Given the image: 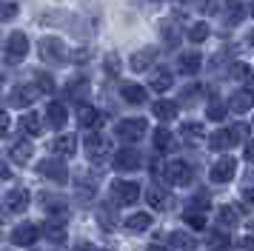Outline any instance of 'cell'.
I'll list each match as a JSON object with an SVG mask.
<instances>
[{"label": "cell", "mask_w": 254, "mask_h": 251, "mask_svg": "<svg viewBox=\"0 0 254 251\" xmlns=\"http://www.w3.org/2000/svg\"><path fill=\"white\" fill-rule=\"evenodd\" d=\"M177 246V249H183V251H194V240L189 237V234H183V231H172V237H169Z\"/></svg>", "instance_id": "obj_35"}, {"label": "cell", "mask_w": 254, "mask_h": 251, "mask_svg": "<svg viewBox=\"0 0 254 251\" xmlns=\"http://www.w3.org/2000/svg\"><path fill=\"white\" fill-rule=\"evenodd\" d=\"M26 205H29V191L26 188H14V191H9V197H6V208L9 211H26Z\"/></svg>", "instance_id": "obj_24"}, {"label": "cell", "mask_w": 254, "mask_h": 251, "mask_svg": "<svg viewBox=\"0 0 254 251\" xmlns=\"http://www.w3.org/2000/svg\"><path fill=\"white\" fill-rule=\"evenodd\" d=\"M66 94H69V100H83V97L89 94V80H86V77L69 80V86H66Z\"/></svg>", "instance_id": "obj_29"}, {"label": "cell", "mask_w": 254, "mask_h": 251, "mask_svg": "<svg viewBox=\"0 0 254 251\" xmlns=\"http://www.w3.org/2000/svg\"><path fill=\"white\" fill-rule=\"evenodd\" d=\"M151 223H154V217H151V214L137 211V214H131L126 220V228H128V231H146V228H151Z\"/></svg>", "instance_id": "obj_28"}, {"label": "cell", "mask_w": 254, "mask_h": 251, "mask_svg": "<svg viewBox=\"0 0 254 251\" xmlns=\"http://www.w3.org/2000/svg\"><path fill=\"white\" fill-rule=\"evenodd\" d=\"M191 9H197V11H203V14H211V11L217 9V0H186Z\"/></svg>", "instance_id": "obj_38"}, {"label": "cell", "mask_w": 254, "mask_h": 251, "mask_svg": "<svg viewBox=\"0 0 254 251\" xmlns=\"http://www.w3.org/2000/svg\"><path fill=\"white\" fill-rule=\"evenodd\" d=\"M149 86L154 91H169L174 86V77H172V71H169V68H154V71H151V80H149Z\"/></svg>", "instance_id": "obj_17"}, {"label": "cell", "mask_w": 254, "mask_h": 251, "mask_svg": "<svg viewBox=\"0 0 254 251\" xmlns=\"http://www.w3.org/2000/svg\"><path fill=\"white\" fill-rule=\"evenodd\" d=\"M106 71L109 74H117L120 71V57L117 55H106Z\"/></svg>", "instance_id": "obj_41"}, {"label": "cell", "mask_w": 254, "mask_h": 251, "mask_svg": "<svg viewBox=\"0 0 254 251\" xmlns=\"http://www.w3.org/2000/svg\"><path fill=\"white\" fill-rule=\"evenodd\" d=\"M254 109V94L249 89H240V91H234L229 97V112L234 114H246V112H252Z\"/></svg>", "instance_id": "obj_10"}, {"label": "cell", "mask_w": 254, "mask_h": 251, "mask_svg": "<svg viewBox=\"0 0 254 251\" xmlns=\"http://www.w3.org/2000/svg\"><path fill=\"white\" fill-rule=\"evenodd\" d=\"M37 94H40V89H37V86H14V91H12V106H17V109L32 106V103L37 100Z\"/></svg>", "instance_id": "obj_13"}, {"label": "cell", "mask_w": 254, "mask_h": 251, "mask_svg": "<svg viewBox=\"0 0 254 251\" xmlns=\"http://www.w3.org/2000/svg\"><path fill=\"white\" fill-rule=\"evenodd\" d=\"M180 137H183L186 143L197 146V143H203V140H206V128H203V123H183Z\"/></svg>", "instance_id": "obj_21"}, {"label": "cell", "mask_w": 254, "mask_h": 251, "mask_svg": "<svg viewBox=\"0 0 254 251\" xmlns=\"http://www.w3.org/2000/svg\"><path fill=\"white\" fill-rule=\"evenodd\" d=\"M143 166V157H140L137 148H120L115 154V169L117 171H134Z\"/></svg>", "instance_id": "obj_8"}, {"label": "cell", "mask_w": 254, "mask_h": 251, "mask_svg": "<svg viewBox=\"0 0 254 251\" xmlns=\"http://www.w3.org/2000/svg\"><path fill=\"white\" fill-rule=\"evenodd\" d=\"M234 171H237V160L234 157H220L214 166H211V180L214 183H229L231 177H234Z\"/></svg>", "instance_id": "obj_9"}, {"label": "cell", "mask_w": 254, "mask_h": 251, "mask_svg": "<svg viewBox=\"0 0 254 251\" xmlns=\"http://www.w3.org/2000/svg\"><path fill=\"white\" fill-rule=\"evenodd\" d=\"M223 6H226V23L229 26H237L243 20V3L240 0H226Z\"/></svg>", "instance_id": "obj_32"}, {"label": "cell", "mask_w": 254, "mask_h": 251, "mask_svg": "<svg viewBox=\"0 0 254 251\" xmlns=\"http://www.w3.org/2000/svg\"><path fill=\"white\" fill-rule=\"evenodd\" d=\"M26 52H29V37H26V32H12L6 37V57H9L12 63L23 60Z\"/></svg>", "instance_id": "obj_7"}, {"label": "cell", "mask_w": 254, "mask_h": 251, "mask_svg": "<svg viewBox=\"0 0 254 251\" xmlns=\"http://www.w3.org/2000/svg\"><path fill=\"white\" fill-rule=\"evenodd\" d=\"M154 60H157V49L146 46V49H140V52L131 55V68H134V71H146Z\"/></svg>", "instance_id": "obj_16"}, {"label": "cell", "mask_w": 254, "mask_h": 251, "mask_svg": "<svg viewBox=\"0 0 254 251\" xmlns=\"http://www.w3.org/2000/svg\"><path fill=\"white\" fill-rule=\"evenodd\" d=\"M40 57H43L46 63H52V66H63L66 57H69L66 43H63L60 37H43V40H40Z\"/></svg>", "instance_id": "obj_2"}, {"label": "cell", "mask_w": 254, "mask_h": 251, "mask_svg": "<svg viewBox=\"0 0 254 251\" xmlns=\"http://www.w3.org/2000/svg\"><path fill=\"white\" fill-rule=\"evenodd\" d=\"M217 220L223 228H237L240 226V211H237V205H223L217 211Z\"/></svg>", "instance_id": "obj_26"}, {"label": "cell", "mask_w": 254, "mask_h": 251, "mask_svg": "<svg viewBox=\"0 0 254 251\" xmlns=\"http://www.w3.org/2000/svg\"><path fill=\"white\" fill-rule=\"evenodd\" d=\"M226 112H229V106H226V103H220V100H211V103H208V109H206L208 120H214V123H220V120L226 117Z\"/></svg>", "instance_id": "obj_34"}, {"label": "cell", "mask_w": 254, "mask_h": 251, "mask_svg": "<svg viewBox=\"0 0 254 251\" xmlns=\"http://www.w3.org/2000/svg\"><path fill=\"white\" fill-rule=\"evenodd\" d=\"M146 251H169V249H166V246H157V243H151V246H149Z\"/></svg>", "instance_id": "obj_48"}, {"label": "cell", "mask_w": 254, "mask_h": 251, "mask_svg": "<svg viewBox=\"0 0 254 251\" xmlns=\"http://www.w3.org/2000/svg\"><path fill=\"white\" fill-rule=\"evenodd\" d=\"M37 89L40 91H52L55 89V80L49 77L46 71H37Z\"/></svg>", "instance_id": "obj_40"}, {"label": "cell", "mask_w": 254, "mask_h": 251, "mask_svg": "<svg viewBox=\"0 0 254 251\" xmlns=\"http://www.w3.org/2000/svg\"><path fill=\"white\" fill-rule=\"evenodd\" d=\"M9 123H12V120H9V114H6V112H0V137H3L6 131H9Z\"/></svg>", "instance_id": "obj_44"}, {"label": "cell", "mask_w": 254, "mask_h": 251, "mask_svg": "<svg viewBox=\"0 0 254 251\" xmlns=\"http://www.w3.org/2000/svg\"><path fill=\"white\" fill-rule=\"evenodd\" d=\"M83 148H86V157H89V160L100 163V160H106L109 154H112V140H106L103 134L92 131V134L83 140Z\"/></svg>", "instance_id": "obj_4"}, {"label": "cell", "mask_w": 254, "mask_h": 251, "mask_svg": "<svg viewBox=\"0 0 254 251\" xmlns=\"http://www.w3.org/2000/svg\"><path fill=\"white\" fill-rule=\"evenodd\" d=\"M17 11H20V6H17L14 0H3V3H0V20H14Z\"/></svg>", "instance_id": "obj_37"}, {"label": "cell", "mask_w": 254, "mask_h": 251, "mask_svg": "<svg viewBox=\"0 0 254 251\" xmlns=\"http://www.w3.org/2000/svg\"><path fill=\"white\" fill-rule=\"evenodd\" d=\"M37 171H40V177H49L52 183H66L69 180V169H66V163H60L58 157L52 160H43V163H37Z\"/></svg>", "instance_id": "obj_6"}, {"label": "cell", "mask_w": 254, "mask_h": 251, "mask_svg": "<svg viewBox=\"0 0 254 251\" xmlns=\"http://www.w3.org/2000/svg\"><path fill=\"white\" fill-rule=\"evenodd\" d=\"M231 146H234V137H231L229 128H220V131H214V134L208 137V148L211 151H226Z\"/></svg>", "instance_id": "obj_22"}, {"label": "cell", "mask_w": 254, "mask_h": 251, "mask_svg": "<svg viewBox=\"0 0 254 251\" xmlns=\"http://www.w3.org/2000/svg\"><path fill=\"white\" fill-rule=\"evenodd\" d=\"M243 197H246V203L254 205V188H246V191H243Z\"/></svg>", "instance_id": "obj_46"}, {"label": "cell", "mask_w": 254, "mask_h": 251, "mask_svg": "<svg viewBox=\"0 0 254 251\" xmlns=\"http://www.w3.org/2000/svg\"><path fill=\"white\" fill-rule=\"evenodd\" d=\"M249 43L254 46V29H252V32H249Z\"/></svg>", "instance_id": "obj_50"}, {"label": "cell", "mask_w": 254, "mask_h": 251, "mask_svg": "<svg viewBox=\"0 0 254 251\" xmlns=\"http://www.w3.org/2000/svg\"><path fill=\"white\" fill-rule=\"evenodd\" d=\"M197 91H200V86H197V83H191L189 89H183V100H194Z\"/></svg>", "instance_id": "obj_43"}, {"label": "cell", "mask_w": 254, "mask_h": 251, "mask_svg": "<svg viewBox=\"0 0 254 251\" xmlns=\"http://www.w3.org/2000/svg\"><path fill=\"white\" fill-rule=\"evenodd\" d=\"M252 126H254V123H252Z\"/></svg>", "instance_id": "obj_53"}, {"label": "cell", "mask_w": 254, "mask_h": 251, "mask_svg": "<svg viewBox=\"0 0 254 251\" xmlns=\"http://www.w3.org/2000/svg\"><path fill=\"white\" fill-rule=\"evenodd\" d=\"M20 128H23L29 137H40V134H43V117L35 114V112L23 114V117H20Z\"/></svg>", "instance_id": "obj_19"}, {"label": "cell", "mask_w": 254, "mask_h": 251, "mask_svg": "<svg viewBox=\"0 0 254 251\" xmlns=\"http://www.w3.org/2000/svg\"><path fill=\"white\" fill-rule=\"evenodd\" d=\"M0 220H3V211H0Z\"/></svg>", "instance_id": "obj_52"}, {"label": "cell", "mask_w": 254, "mask_h": 251, "mask_svg": "<svg viewBox=\"0 0 254 251\" xmlns=\"http://www.w3.org/2000/svg\"><path fill=\"white\" fill-rule=\"evenodd\" d=\"M223 249H229V237L220 234V231H211L208 234V251H223Z\"/></svg>", "instance_id": "obj_36"}, {"label": "cell", "mask_w": 254, "mask_h": 251, "mask_svg": "<svg viewBox=\"0 0 254 251\" xmlns=\"http://www.w3.org/2000/svg\"><path fill=\"white\" fill-rule=\"evenodd\" d=\"M77 251H97V249H94V246H86V243H83V246H77Z\"/></svg>", "instance_id": "obj_49"}, {"label": "cell", "mask_w": 254, "mask_h": 251, "mask_svg": "<svg viewBox=\"0 0 254 251\" xmlns=\"http://www.w3.org/2000/svg\"><path fill=\"white\" fill-rule=\"evenodd\" d=\"M186 226H191V228H197V231H203V228H206V217L197 214V211H186Z\"/></svg>", "instance_id": "obj_39"}, {"label": "cell", "mask_w": 254, "mask_h": 251, "mask_svg": "<svg viewBox=\"0 0 254 251\" xmlns=\"http://www.w3.org/2000/svg\"><path fill=\"white\" fill-rule=\"evenodd\" d=\"M146 200H149L151 208H157V211H163L166 205H169V194L163 191L160 186H151L149 191H146Z\"/></svg>", "instance_id": "obj_30"}, {"label": "cell", "mask_w": 254, "mask_h": 251, "mask_svg": "<svg viewBox=\"0 0 254 251\" xmlns=\"http://www.w3.org/2000/svg\"><path fill=\"white\" fill-rule=\"evenodd\" d=\"M52 151L58 154V157H71L74 151H77V140L71 134H60L55 143H52Z\"/></svg>", "instance_id": "obj_20"}, {"label": "cell", "mask_w": 254, "mask_h": 251, "mask_svg": "<svg viewBox=\"0 0 254 251\" xmlns=\"http://www.w3.org/2000/svg\"><path fill=\"white\" fill-rule=\"evenodd\" d=\"M46 120L52 128H63L66 120H69V112H66V106L63 103H49L46 106Z\"/></svg>", "instance_id": "obj_14"}, {"label": "cell", "mask_w": 254, "mask_h": 251, "mask_svg": "<svg viewBox=\"0 0 254 251\" xmlns=\"http://www.w3.org/2000/svg\"><path fill=\"white\" fill-rule=\"evenodd\" d=\"M9 177H12V171H9V166L0 160V180H9Z\"/></svg>", "instance_id": "obj_45"}, {"label": "cell", "mask_w": 254, "mask_h": 251, "mask_svg": "<svg viewBox=\"0 0 254 251\" xmlns=\"http://www.w3.org/2000/svg\"><path fill=\"white\" fill-rule=\"evenodd\" d=\"M120 94H123V100L131 103V106H143V103H146V89L137 86V83H123V86H120Z\"/></svg>", "instance_id": "obj_18"}, {"label": "cell", "mask_w": 254, "mask_h": 251, "mask_svg": "<svg viewBox=\"0 0 254 251\" xmlns=\"http://www.w3.org/2000/svg\"><path fill=\"white\" fill-rule=\"evenodd\" d=\"M246 160H252V163H254V143H249V146H246Z\"/></svg>", "instance_id": "obj_47"}, {"label": "cell", "mask_w": 254, "mask_h": 251, "mask_svg": "<svg viewBox=\"0 0 254 251\" xmlns=\"http://www.w3.org/2000/svg\"><path fill=\"white\" fill-rule=\"evenodd\" d=\"M146 128H149V123L143 117H126V120H120L115 126V134L120 140H126V143H134V140H140V137L146 134Z\"/></svg>", "instance_id": "obj_3"}, {"label": "cell", "mask_w": 254, "mask_h": 251, "mask_svg": "<svg viewBox=\"0 0 254 251\" xmlns=\"http://www.w3.org/2000/svg\"><path fill=\"white\" fill-rule=\"evenodd\" d=\"M177 66H180V71H183V74H197V71H200V66H203V57L197 55V52H189V55L177 57Z\"/></svg>", "instance_id": "obj_23"}, {"label": "cell", "mask_w": 254, "mask_h": 251, "mask_svg": "<svg viewBox=\"0 0 254 251\" xmlns=\"http://www.w3.org/2000/svg\"><path fill=\"white\" fill-rule=\"evenodd\" d=\"M9 154H12L14 163H29V160H32V154H35V146H32L29 140H20V143H14V146H12V151H9Z\"/></svg>", "instance_id": "obj_27"}, {"label": "cell", "mask_w": 254, "mask_h": 251, "mask_svg": "<svg viewBox=\"0 0 254 251\" xmlns=\"http://www.w3.org/2000/svg\"><path fill=\"white\" fill-rule=\"evenodd\" d=\"M186 37H189L191 43H203V40H208V23H194V26H189Z\"/></svg>", "instance_id": "obj_33"}, {"label": "cell", "mask_w": 254, "mask_h": 251, "mask_svg": "<svg viewBox=\"0 0 254 251\" xmlns=\"http://www.w3.org/2000/svg\"><path fill=\"white\" fill-rule=\"evenodd\" d=\"M112 197H115L120 205H131V203H137L140 186L131 183V180H115L112 183Z\"/></svg>", "instance_id": "obj_5"}, {"label": "cell", "mask_w": 254, "mask_h": 251, "mask_svg": "<svg viewBox=\"0 0 254 251\" xmlns=\"http://www.w3.org/2000/svg\"><path fill=\"white\" fill-rule=\"evenodd\" d=\"M154 174L163 177L169 186H189V183L194 180V169H191L186 160H172V163H166L163 169L154 166Z\"/></svg>", "instance_id": "obj_1"}, {"label": "cell", "mask_w": 254, "mask_h": 251, "mask_svg": "<svg viewBox=\"0 0 254 251\" xmlns=\"http://www.w3.org/2000/svg\"><path fill=\"white\" fill-rule=\"evenodd\" d=\"M63 223H66V217H49L43 234H46L52 243H66V226H63Z\"/></svg>", "instance_id": "obj_15"}, {"label": "cell", "mask_w": 254, "mask_h": 251, "mask_svg": "<svg viewBox=\"0 0 254 251\" xmlns=\"http://www.w3.org/2000/svg\"><path fill=\"white\" fill-rule=\"evenodd\" d=\"M106 123V114L94 106H80V126L89 131H100V126Z\"/></svg>", "instance_id": "obj_11"}, {"label": "cell", "mask_w": 254, "mask_h": 251, "mask_svg": "<svg viewBox=\"0 0 254 251\" xmlns=\"http://www.w3.org/2000/svg\"><path fill=\"white\" fill-rule=\"evenodd\" d=\"M252 14H254V0H252Z\"/></svg>", "instance_id": "obj_51"}, {"label": "cell", "mask_w": 254, "mask_h": 251, "mask_svg": "<svg viewBox=\"0 0 254 251\" xmlns=\"http://www.w3.org/2000/svg\"><path fill=\"white\" fill-rule=\"evenodd\" d=\"M37 237H40V231H37L35 223H20V226L12 231V243L14 246H32Z\"/></svg>", "instance_id": "obj_12"}, {"label": "cell", "mask_w": 254, "mask_h": 251, "mask_svg": "<svg viewBox=\"0 0 254 251\" xmlns=\"http://www.w3.org/2000/svg\"><path fill=\"white\" fill-rule=\"evenodd\" d=\"M151 112H154V117H157V120L169 123V120H174V117H177V103H172V100H157L154 106H151Z\"/></svg>", "instance_id": "obj_25"}, {"label": "cell", "mask_w": 254, "mask_h": 251, "mask_svg": "<svg viewBox=\"0 0 254 251\" xmlns=\"http://www.w3.org/2000/svg\"><path fill=\"white\" fill-rule=\"evenodd\" d=\"M154 148L157 151H172L174 148V137H172V131L169 128H154Z\"/></svg>", "instance_id": "obj_31"}, {"label": "cell", "mask_w": 254, "mask_h": 251, "mask_svg": "<svg viewBox=\"0 0 254 251\" xmlns=\"http://www.w3.org/2000/svg\"><path fill=\"white\" fill-rule=\"evenodd\" d=\"M231 74H234L237 80H246L252 71H249V66H246V63H234V66H231Z\"/></svg>", "instance_id": "obj_42"}]
</instances>
